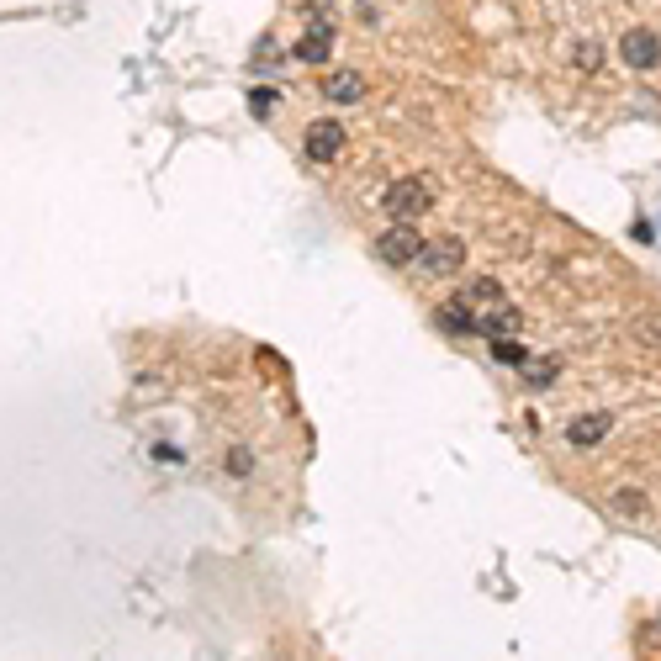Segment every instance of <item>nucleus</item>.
Instances as JSON below:
<instances>
[{"label": "nucleus", "mask_w": 661, "mask_h": 661, "mask_svg": "<svg viewBox=\"0 0 661 661\" xmlns=\"http://www.w3.org/2000/svg\"><path fill=\"white\" fill-rule=\"evenodd\" d=\"M381 207H387L392 223H418V217L434 207V186L429 180H392L387 196H381Z\"/></svg>", "instance_id": "nucleus-1"}, {"label": "nucleus", "mask_w": 661, "mask_h": 661, "mask_svg": "<svg viewBox=\"0 0 661 661\" xmlns=\"http://www.w3.org/2000/svg\"><path fill=\"white\" fill-rule=\"evenodd\" d=\"M424 275H434V281H445V275H455L466 265V244L455 233H439V238H429L424 249H418V260H413Z\"/></svg>", "instance_id": "nucleus-2"}, {"label": "nucleus", "mask_w": 661, "mask_h": 661, "mask_svg": "<svg viewBox=\"0 0 661 661\" xmlns=\"http://www.w3.org/2000/svg\"><path fill=\"white\" fill-rule=\"evenodd\" d=\"M418 249H424V238H418L413 223H392L387 233L376 238V260H381V265H413Z\"/></svg>", "instance_id": "nucleus-3"}, {"label": "nucleus", "mask_w": 661, "mask_h": 661, "mask_svg": "<svg viewBox=\"0 0 661 661\" xmlns=\"http://www.w3.org/2000/svg\"><path fill=\"white\" fill-rule=\"evenodd\" d=\"M619 59L630 64V69H640V75H651V69L661 64V38L651 27H630L619 38Z\"/></svg>", "instance_id": "nucleus-4"}, {"label": "nucleus", "mask_w": 661, "mask_h": 661, "mask_svg": "<svg viewBox=\"0 0 661 661\" xmlns=\"http://www.w3.org/2000/svg\"><path fill=\"white\" fill-rule=\"evenodd\" d=\"M519 328H524V312L513 302H492L487 312H476V334H487V339H508Z\"/></svg>", "instance_id": "nucleus-5"}, {"label": "nucleus", "mask_w": 661, "mask_h": 661, "mask_svg": "<svg viewBox=\"0 0 661 661\" xmlns=\"http://www.w3.org/2000/svg\"><path fill=\"white\" fill-rule=\"evenodd\" d=\"M609 434H614V418H609V413H582V418H572V424H566V445L593 450V445H603Z\"/></svg>", "instance_id": "nucleus-6"}, {"label": "nucleus", "mask_w": 661, "mask_h": 661, "mask_svg": "<svg viewBox=\"0 0 661 661\" xmlns=\"http://www.w3.org/2000/svg\"><path fill=\"white\" fill-rule=\"evenodd\" d=\"M302 149H307V159H318V164L339 159V149H344V127H339V122H312Z\"/></svg>", "instance_id": "nucleus-7"}, {"label": "nucleus", "mask_w": 661, "mask_h": 661, "mask_svg": "<svg viewBox=\"0 0 661 661\" xmlns=\"http://www.w3.org/2000/svg\"><path fill=\"white\" fill-rule=\"evenodd\" d=\"M323 96L334 106H355V101H365V75L360 69H334V75L323 80Z\"/></svg>", "instance_id": "nucleus-8"}, {"label": "nucleus", "mask_w": 661, "mask_h": 661, "mask_svg": "<svg viewBox=\"0 0 661 661\" xmlns=\"http://www.w3.org/2000/svg\"><path fill=\"white\" fill-rule=\"evenodd\" d=\"M328 48H334V27L312 16V27L302 32V43H297V59H302V64H323V59H328Z\"/></svg>", "instance_id": "nucleus-9"}, {"label": "nucleus", "mask_w": 661, "mask_h": 661, "mask_svg": "<svg viewBox=\"0 0 661 661\" xmlns=\"http://www.w3.org/2000/svg\"><path fill=\"white\" fill-rule=\"evenodd\" d=\"M439 328H450V334H476V312H471V302H466V297L445 302V307H439Z\"/></svg>", "instance_id": "nucleus-10"}, {"label": "nucleus", "mask_w": 661, "mask_h": 661, "mask_svg": "<svg viewBox=\"0 0 661 661\" xmlns=\"http://www.w3.org/2000/svg\"><path fill=\"white\" fill-rule=\"evenodd\" d=\"M556 376H561V360H524V381H529V392H545Z\"/></svg>", "instance_id": "nucleus-11"}, {"label": "nucleus", "mask_w": 661, "mask_h": 661, "mask_svg": "<svg viewBox=\"0 0 661 661\" xmlns=\"http://www.w3.org/2000/svg\"><path fill=\"white\" fill-rule=\"evenodd\" d=\"M466 302H503V281H498V275H476V281L466 286Z\"/></svg>", "instance_id": "nucleus-12"}, {"label": "nucleus", "mask_w": 661, "mask_h": 661, "mask_svg": "<svg viewBox=\"0 0 661 661\" xmlns=\"http://www.w3.org/2000/svg\"><path fill=\"white\" fill-rule=\"evenodd\" d=\"M492 344V360H498V365H519V371H524V360H529V350H524V344L519 339H487Z\"/></svg>", "instance_id": "nucleus-13"}, {"label": "nucleus", "mask_w": 661, "mask_h": 661, "mask_svg": "<svg viewBox=\"0 0 661 661\" xmlns=\"http://www.w3.org/2000/svg\"><path fill=\"white\" fill-rule=\"evenodd\" d=\"M275 101H281V90H270V85H260V90H249V112H254V117H260V122H265V117L275 112Z\"/></svg>", "instance_id": "nucleus-14"}, {"label": "nucleus", "mask_w": 661, "mask_h": 661, "mask_svg": "<svg viewBox=\"0 0 661 661\" xmlns=\"http://www.w3.org/2000/svg\"><path fill=\"white\" fill-rule=\"evenodd\" d=\"M572 64H577V69H587V75H593V69L603 64V48H598V43H582V48L572 53Z\"/></svg>", "instance_id": "nucleus-15"}, {"label": "nucleus", "mask_w": 661, "mask_h": 661, "mask_svg": "<svg viewBox=\"0 0 661 661\" xmlns=\"http://www.w3.org/2000/svg\"><path fill=\"white\" fill-rule=\"evenodd\" d=\"M614 508H624V513H646V503H640L635 492H619V498H614Z\"/></svg>", "instance_id": "nucleus-16"}, {"label": "nucleus", "mask_w": 661, "mask_h": 661, "mask_svg": "<svg viewBox=\"0 0 661 661\" xmlns=\"http://www.w3.org/2000/svg\"><path fill=\"white\" fill-rule=\"evenodd\" d=\"M270 64H275V43L265 38V43H260V53H254V69H270Z\"/></svg>", "instance_id": "nucleus-17"}, {"label": "nucleus", "mask_w": 661, "mask_h": 661, "mask_svg": "<svg viewBox=\"0 0 661 661\" xmlns=\"http://www.w3.org/2000/svg\"><path fill=\"white\" fill-rule=\"evenodd\" d=\"M640 339H651V344H661V323H651V318H646V323H640Z\"/></svg>", "instance_id": "nucleus-18"}]
</instances>
